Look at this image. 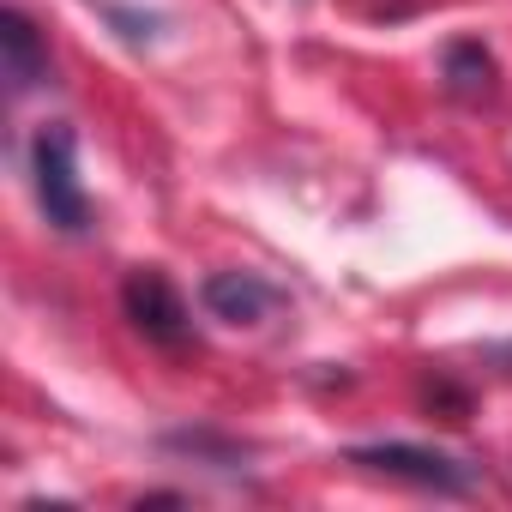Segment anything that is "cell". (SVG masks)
<instances>
[{"mask_svg":"<svg viewBox=\"0 0 512 512\" xmlns=\"http://www.w3.org/2000/svg\"><path fill=\"white\" fill-rule=\"evenodd\" d=\"M31 187H37L43 217L61 235H85L91 229V193L79 181V139H73L67 121H49V127L31 133Z\"/></svg>","mask_w":512,"mask_h":512,"instance_id":"cell-1","label":"cell"},{"mask_svg":"<svg viewBox=\"0 0 512 512\" xmlns=\"http://www.w3.org/2000/svg\"><path fill=\"white\" fill-rule=\"evenodd\" d=\"M350 464H362V470H374V476H398V482L434 488V494H470V488L482 482V464H464V458H452V452L410 446V440L350 446Z\"/></svg>","mask_w":512,"mask_h":512,"instance_id":"cell-2","label":"cell"},{"mask_svg":"<svg viewBox=\"0 0 512 512\" xmlns=\"http://www.w3.org/2000/svg\"><path fill=\"white\" fill-rule=\"evenodd\" d=\"M121 308H127V320H133V332H139L145 344L181 350V344L193 338V314H187L181 290H175L157 266L127 272V284H121Z\"/></svg>","mask_w":512,"mask_h":512,"instance_id":"cell-3","label":"cell"},{"mask_svg":"<svg viewBox=\"0 0 512 512\" xmlns=\"http://www.w3.org/2000/svg\"><path fill=\"white\" fill-rule=\"evenodd\" d=\"M199 302H205V314L223 320V326H260V320L284 302V290L266 284L260 272H211V278L199 284Z\"/></svg>","mask_w":512,"mask_h":512,"instance_id":"cell-4","label":"cell"},{"mask_svg":"<svg viewBox=\"0 0 512 512\" xmlns=\"http://www.w3.org/2000/svg\"><path fill=\"white\" fill-rule=\"evenodd\" d=\"M0 67H7V91L13 97H31L49 79V43L37 37V25L19 7L0 13Z\"/></svg>","mask_w":512,"mask_h":512,"instance_id":"cell-5","label":"cell"},{"mask_svg":"<svg viewBox=\"0 0 512 512\" xmlns=\"http://www.w3.org/2000/svg\"><path fill=\"white\" fill-rule=\"evenodd\" d=\"M440 73H446V91H452V97H464V103H476V97H488V91H494V61H488V49H482L476 37L446 43Z\"/></svg>","mask_w":512,"mask_h":512,"instance_id":"cell-6","label":"cell"}]
</instances>
